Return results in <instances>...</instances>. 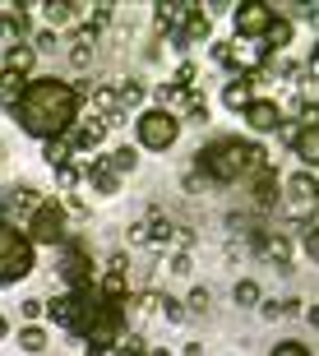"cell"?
Listing matches in <instances>:
<instances>
[{
  "label": "cell",
  "instance_id": "6da1fadb",
  "mask_svg": "<svg viewBox=\"0 0 319 356\" xmlns=\"http://www.w3.org/2000/svg\"><path fill=\"white\" fill-rule=\"evenodd\" d=\"M74 116H79V88L56 79V74L51 79H28V88L14 102V120L28 134H38L42 144L65 139V130H74Z\"/></svg>",
  "mask_w": 319,
  "mask_h": 356
},
{
  "label": "cell",
  "instance_id": "7a4b0ae2",
  "mask_svg": "<svg viewBox=\"0 0 319 356\" xmlns=\"http://www.w3.org/2000/svg\"><path fill=\"white\" fill-rule=\"evenodd\" d=\"M264 153L254 144H245V139H213V144H204L199 153H195V167H199L208 181L227 185V181H240L245 172H254V167H264Z\"/></svg>",
  "mask_w": 319,
  "mask_h": 356
},
{
  "label": "cell",
  "instance_id": "3957f363",
  "mask_svg": "<svg viewBox=\"0 0 319 356\" xmlns=\"http://www.w3.org/2000/svg\"><path fill=\"white\" fill-rule=\"evenodd\" d=\"M33 273V241L28 232L0 222V282H19Z\"/></svg>",
  "mask_w": 319,
  "mask_h": 356
},
{
  "label": "cell",
  "instance_id": "277c9868",
  "mask_svg": "<svg viewBox=\"0 0 319 356\" xmlns=\"http://www.w3.org/2000/svg\"><path fill=\"white\" fill-rule=\"evenodd\" d=\"M134 130H139V144L144 148L167 153V148L181 139V116H176V111H162V106H148V111H139Z\"/></svg>",
  "mask_w": 319,
  "mask_h": 356
},
{
  "label": "cell",
  "instance_id": "5b68a950",
  "mask_svg": "<svg viewBox=\"0 0 319 356\" xmlns=\"http://www.w3.org/2000/svg\"><path fill=\"white\" fill-rule=\"evenodd\" d=\"M28 241L33 245H60L65 241V209L56 199H42L33 218H28Z\"/></svg>",
  "mask_w": 319,
  "mask_h": 356
},
{
  "label": "cell",
  "instance_id": "8992f818",
  "mask_svg": "<svg viewBox=\"0 0 319 356\" xmlns=\"http://www.w3.org/2000/svg\"><path fill=\"white\" fill-rule=\"evenodd\" d=\"M273 19H278V5H264V0H245L231 10V24H236L240 38H264Z\"/></svg>",
  "mask_w": 319,
  "mask_h": 356
},
{
  "label": "cell",
  "instance_id": "52a82bcc",
  "mask_svg": "<svg viewBox=\"0 0 319 356\" xmlns=\"http://www.w3.org/2000/svg\"><path fill=\"white\" fill-rule=\"evenodd\" d=\"M240 116H245V125H250L254 134H273L282 125V106L268 102V97H250V106H245Z\"/></svg>",
  "mask_w": 319,
  "mask_h": 356
},
{
  "label": "cell",
  "instance_id": "ba28073f",
  "mask_svg": "<svg viewBox=\"0 0 319 356\" xmlns=\"http://www.w3.org/2000/svg\"><path fill=\"white\" fill-rule=\"evenodd\" d=\"M208 33H213V19L204 14V5H190V14H186V28L176 33V51H186L190 42H208Z\"/></svg>",
  "mask_w": 319,
  "mask_h": 356
},
{
  "label": "cell",
  "instance_id": "9c48e42d",
  "mask_svg": "<svg viewBox=\"0 0 319 356\" xmlns=\"http://www.w3.org/2000/svg\"><path fill=\"white\" fill-rule=\"evenodd\" d=\"M282 190H287V199H292L296 209H315L319 204V176L315 172H296Z\"/></svg>",
  "mask_w": 319,
  "mask_h": 356
},
{
  "label": "cell",
  "instance_id": "30bf717a",
  "mask_svg": "<svg viewBox=\"0 0 319 356\" xmlns=\"http://www.w3.org/2000/svg\"><path fill=\"white\" fill-rule=\"evenodd\" d=\"M254 250L264 254V259H273V264H278V273H292V241L282 236V232H268Z\"/></svg>",
  "mask_w": 319,
  "mask_h": 356
},
{
  "label": "cell",
  "instance_id": "8fae6325",
  "mask_svg": "<svg viewBox=\"0 0 319 356\" xmlns=\"http://www.w3.org/2000/svg\"><path fill=\"white\" fill-rule=\"evenodd\" d=\"M88 254L79 250V245H65V259H60V277H65L69 287H88Z\"/></svg>",
  "mask_w": 319,
  "mask_h": 356
},
{
  "label": "cell",
  "instance_id": "7c38bea8",
  "mask_svg": "<svg viewBox=\"0 0 319 356\" xmlns=\"http://www.w3.org/2000/svg\"><path fill=\"white\" fill-rule=\"evenodd\" d=\"M292 148H296V158L306 162V172H319V125H301Z\"/></svg>",
  "mask_w": 319,
  "mask_h": 356
},
{
  "label": "cell",
  "instance_id": "4fadbf2b",
  "mask_svg": "<svg viewBox=\"0 0 319 356\" xmlns=\"http://www.w3.org/2000/svg\"><path fill=\"white\" fill-rule=\"evenodd\" d=\"M254 209H273V204H278V172H273V167H254Z\"/></svg>",
  "mask_w": 319,
  "mask_h": 356
},
{
  "label": "cell",
  "instance_id": "5bb4252c",
  "mask_svg": "<svg viewBox=\"0 0 319 356\" xmlns=\"http://www.w3.org/2000/svg\"><path fill=\"white\" fill-rule=\"evenodd\" d=\"M47 315H51L56 324H65V329H79V291H69V296H56V301L47 305Z\"/></svg>",
  "mask_w": 319,
  "mask_h": 356
},
{
  "label": "cell",
  "instance_id": "9a60e30c",
  "mask_svg": "<svg viewBox=\"0 0 319 356\" xmlns=\"http://www.w3.org/2000/svg\"><path fill=\"white\" fill-rule=\"evenodd\" d=\"M83 176H88V185H93L97 195H116V185H120V176L111 172V167H106L102 158H93V162H88V172H83Z\"/></svg>",
  "mask_w": 319,
  "mask_h": 356
},
{
  "label": "cell",
  "instance_id": "2e32d148",
  "mask_svg": "<svg viewBox=\"0 0 319 356\" xmlns=\"http://www.w3.org/2000/svg\"><path fill=\"white\" fill-rule=\"evenodd\" d=\"M102 139H106V125H102V120H88V125H74V139H69V148L93 153V148H102Z\"/></svg>",
  "mask_w": 319,
  "mask_h": 356
},
{
  "label": "cell",
  "instance_id": "e0dca14e",
  "mask_svg": "<svg viewBox=\"0 0 319 356\" xmlns=\"http://www.w3.org/2000/svg\"><path fill=\"white\" fill-rule=\"evenodd\" d=\"M42 10H47V24H51V28H65V24H74V19H79L83 5H74V0H47Z\"/></svg>",
  "mask_w": 319,
  "mask_h": 356
},
{
  "label": "cell",
  "instance_id": "ac0fdd59",
  "mask_svg": "<svg viewBox=\"0 0 319 356\" xmlns=\"http://www.w3.org/2000/svg\"><path fill=\"white\" fill-rule=\"evenodd\" d=\"M24 33H28V14H24V5H14V10H0V38L14 42V38H24Z\"/></svg>",
  "mask_w": 319,
  "mask_h": 356
},
{
  "label": "cell",
  "instance_id": "d6986e66",
  "mask_svg": "<svg viewBox=\"0 0 319 356\" xmlns=\"http://www.w3.org/2000/svg\"><path fill=\"white\" fill-rule=\"evenodd\" d=\"M33 60H38V51H33V47H24V42H14L10 51H5V70H10V74H28V70H33Z\"/></svg>",
  "mask_w": 319,
  "mask_h": 356
},
{
  "label": "cell",
  "instance_id": "ffe728a7",
  "mask_svg": "<svg viewBox=\"0 0 319 356\" xmlns=\"http://www.w3.org/2000/svg\"><path fill=\"white\" fill-rule=\"evenodd\" d=\"M69 153H74V148H69V139H47V144H42V158L51 162L56 172H60V167H69Z\"/></svg>",
  "mask_w": 319,
  "mask_h": 356
},
{
  "label": "cell",
  "instance_id": "44dd1931",
  "mask_svg": "<svg viewBox=\"0 0 319 356\" xmlns=\"http://www.w3.org/2000/svg\"><path fill=\"white\" fill-rule=\"evenodd\" d=\"M268 47H273V51H282V47H287V42H292V19H287V14H278V19H273V24H268Z\"/></svg>",
  "mask_w": 319,
  "mask_h": 356
},
{
  "label": "cell",
  "instance_id": "7402d4cb",
  "mask_svg": "<svg viewBox=\"0 0 319 356\" xmlns=\"http://www.w3.org/2000/svg\"><path fill=\"white\" fill-rule=\"evenodd\" d=\"M24 88H28L24 74H10V70H0V102H10V106H14Z\"/></svg>",
  "mask_w": 319,
  "mask_h": 356
},
{
  "label": "cell",
  "instance_id": "603a6c76",
  "mask_svg": "<svg viewBox=\"0 0 319 356\" xmlns=\"http://www.w3.org/2000/svg\"><path fill=\"white\" fill-rule=\"evenodd\" d=\"M231 301H236V305H259V301H264V291H259L254 277H240L236 287H231Z\"/></svg>",
  "mask_w": 319,
  "mask_h": 356
},
{
  "label": "cell",
  "instance_id": "cb8c5ba5",
  "mask_svg": "<svg viewBox=\"0 0 319 356\" xmlns=\"http://www.w3.org/2000/svg\"><path fill=\"white\" fill-rule=\"evenodd\" d=\"M222 102L231 106V111H245V106H250V83H245V79L227 83V88H222Z\"/></svg>",
  "mask_w": 319,
  "mask_h": 356
},
{
  "label": "cell",
  "instance_id": "d4e9b609",
  "mask_svg": "<svg viewBox=\"0 0 319 356\" xmlns=\"http://www.w3.org/2000/svg\"><path fill=\"white\" fill-rule=\"evenodd\" d=\"M102 162L116 176H125V172H134V167H139V153H134V148H116V153H111V158H102Z\"/></svg>",
  "mask_w": 319,
  "mask_h": 356
},
{
  "label": "cell",
  "instance_id": "484cf974",
  "mask_svg": "<svg viewBox=\"0 0 319 356\" xmlns=\"http://www.w3.org/2000/svg\"><path fill=\"white\" fill-rule=\"evenodd\" d=\"M186 14H190V5H181V0H172V5H158V28L186 24Z\"/></svg>",
  "mask_w": 319,
  "mask_h": 356
},
{
  "label": "cell",
  "instance_id": "4316f807",
  "mask_svg": "<svg viewBox=\"0 0 319 356\" xmlns=\"http://www.w3.org/2000/svg\"><path fill=\"white\" fill-rule=\"evenodd\" d=\"M259 310H264V319H282V315H301V301L296 296H287V301H259Z\"/></svg>",
  "mask_w": 319,
  "mask_h": 356
},
{
  "label": "cell",
  "instance_id": "83f0119b",
  "mask_svg": "<svg viewBox=\"0 0 319 356\" xmlns=\"http://www.w3.org/2000/svg\"><path fill=\"white\" fill-rule=\"evenodd\" d=\"M172 236H176L172 218H153L148 222V245H172Z\"/></svg>",
  "mask_w": 319,
  "mask_h": 356
},
{
  "label": "cell",
  "instance_id": "f1b7e54d",
  "mask_svg": "<svg viewBox=\"0 0 319 356\" xmlns=\"http://www.w3.org/2000/svg\"><path fill=\"white\" fill-rule=\"evenodd\" d=\"M144 352H148V343L139 338V333H130V338L120 333L116 343H111V356H144Z\"/></svg>",
  "mask_w": 319,
  "mask_h": 356
},
{
  "label": "cell",
  "instance_id": "f546056e",
  "mask_svg": "<svg viewBox=\"0 0 319 356\" xmlns=\"http://www.w3.org/2000/svg\"><path fill=\"white\" fill-rule=\"evenodd\" d=\"M19 347H24V352H47V333L38 329V324H28V329H19Z\"/></svg>",
  "mask_w": 319,
  "mask_h": 356
},
{
  "label": "cell",
  "instance_id": "4dcf8cb0",
  "mask_svg": "<svg viewBox=\"0 0 319 356\" xmlns=\"http://www.w3.org/2000/svg\"><path fill=\"white\" fill-rule=\"evenodd\" d=\"M139 102H144V83H120V92H116V106H120V111H130V106H139Z\"/></svg>",
  "mask_w": 319,
  "mask_h": 356
},
{
  "label": "cell",
  "instance_id": "1f68e13d",
  "mask_svg": "<svg viewBox=\"0 0 319 356\" xmlns=\"http://www.w3.org/2000/svg\"><path fill=\"white\" fill-rule=\"evenodd\" d=\"M186 120H190V125H208V102H204L199 92H190V102H186ZM186 120H181V125H186Z\"/></svg>",
  "mask_w": 319,
  "mask_h": 356
},
{
  "label": "cell",
  "instance_id": "d6a6232c",
  "mask_svg": "<svg viewBox=\"0 0 319 356\" xmlns=\"http://www.w3.org/2000/svg\"><path fill=\"white\" fill-rule=\"evenodd\" d=\"M301 250L319 264V227H301Z\"/></svg>",
  "mask_w": 319,
  "mask_h": 356
},
{
  "label": "cell",
  "instance_id": "836d02e7",
  "mask_svg": "<svg viewBox=\"0 0 319 356\" xmlns=\"http://www.w3.org/2000/svg\"><path fill=\"white\" fill-rule=\"evenodd\" d=\"M158 310L167 319H186V301H176V296H158Z\"/></svg>",
  "mask_w": 319,
  "mask_h": 356
},
{
  "label": "cell",
  "instance_id": "e575fe53",
  "mask_svg": "<svg viewBox=\"0 0 319 356\" xmlns=\"http://www.w3.org/2000/svg\"><path fill=\"white\" fill-rule=\"evenodd\" d=\"M190 310H199V315H204V310H208V305H213V296H208V287H195V291H190Z\"/></svg>",
  "mask_w": 319,
  "mask_h": 356
},
{
  "label": "cell",
  "instance_id": "d590c367",
  "mask_svg": "<svg viewBox=\"0 0 319 356\" xmlns=\"http://www.w3.org/2000/svg\"><path fill=\"white\" fill-rule=\"evenodd\" d=\"M296 116L306 125H319V102H296Z\"/></svg>",
  "mask_w": 319,
  "mask_h": 356
},
{
  "label": "cell",
  "instance_id": "8d00e7d4",
  "mask_svg": "<svg viewBox=\"0 0 319 356\" xmlns=\"http://www.w3.org/2000/svg\"><path fill=\"white\" fill-rule=\"evenodd\" d=\"M33 51H56V33L51 28H42L38 38H33Z\"/></svg>",
  "mask_w": 319,
  "mask_h": 356
},
{
  "label": "cell",
  "instance_id": "74e56055",
  "mask_svg": "<svg viewBox=\"0 0 319 356\" xmlns=\"http://www.w3.org/2000/svg\"><path fill=\"white\" fill-rule=\"evenodd\" d=\"M42 310H47V301H38V296H28V301L19 305V315H24V319H38Z\"/></svg>",
  "mask_w": 319,
  "mask_h": 356
},
{
  "label": "cell",
  "instance_id": "f35d334b",
  "mask_svg": "<svg viewBox=\"0 0 319 356\" xmlns=\"http://www.w3.org/2000/svg\"><path fill=\"white\" fill-rule=\"evenodd\" d=\"M273 356H310V352H306V343H278Z\"/></svg>",
  "mask_w": 319,
  "mask_h": 356
},
{
  "label": "cell",
  "instance_id": "ab89813d",
  "mask_svg": "<svg viewBox=\"0 0 319 356\" xmlns=\"http://www.w3.org/2000/svg\"><path fill=\"white\" fill-rule=\"evenodd\" d=\"M130 245H148V222H130Z\"/></svg>",
  "mask_w": 319,
  "mask_h": 356
},
{
  "label": "cell",
  "instance_id": "60d3db41",
  "mask_svg": "<svg viewBox=\"0 0 319 356\" xmlns=\"http://www.w3.org/2000/svg\"><path fill=\"white\" fill-rule=\"evenodd\" d=\"M278 74H282V79H296V74H301V65H296V60H278Z\"/></svg>",
  "mask_w": 319,
  "mask_h": 356
},
{
  "label": "cell",
  "instance_id": "b9f144b4",
  "mask_svg": "<svg viewBox=\"0 0 319 356\" xmlns=\"http://www.w3.org/2000/svg\"><path fill=\"white\" fill-rule=\"evenodd\" d=\"M190 268H195V264H190V254H176V259H172V273H181V277H186Z\"/></svg>",
  "mask_w": 319,
  "mask_h": 356
},
{
  "label": "cell",
  "instance_id": "7bdbcfd3",
  "mask_svg": "<svg viewBox=\"0 0 319 356\" xmlns=\"http://www.w3.org/2000/svg\"><path fill=\"white\" fill-rule=\"evenodd\" d=\"M306 74H310V79L319 83V47H315V51H310V60H306Z\"/></svg>",
  "mask_w": 319,
  "mask_h": 356
},
{
  "label": "cell",
  "instance_id": "ee69618b",
  "mask_svg": "<svg viewBox=\"0 0 319 356\" xmlns=\"http://www.w3.org/2000/svg\"><path fill=\"white\" fill-rule=\"evenodd\" d=\"M301 10H306V24L319 28V5H301Z\"/></svg>",
  "mask_w": 319,
  "mask_h": 356
},
{
  "label": "cell",
  "instance_id": "f6af8a7d",
  "mask_svg": "<svg viewBox=\"0 0 319 356\" xmlns=\"http://www.w3.org/2000/svg\"><path fill=\"white\" fill-rule=\"evenodd\" d=\"M306 319H310V324H319V305H310V310H306Z\"/></svg>",
  "mask_w": 319,
  "mask_h": 356
},
{
  "label": "cell",
  "instance_id": "bcb514c9",
  "mask_svg": "<svg viewBox=\"0 0 319 356\" xmlns=\"http://www.w3.org/2000/svg\"><path fill=\"white\" fill-rule=\"evenodd\" d=\"M5 333H10V319H5V315H0V338H5Z\"/></svg>",
  "mask_w": 319,
  "mask_h": 356
},
{
  "label": "cell",
  "instance_id": "7dc6e473",
  "mask_svg": "<svg viewBox=\"0 0 319 356\" xmlns=\"http://www.w3.org/2000/svg\"><path fill=\"white\" fill-rule=\"evenodd\" d=\"M148 356H172V352H162V347H153V352H148Z\"/></svg>",
  "mask_w": 319,
  "mask_h": 356
},
{
  "label": "cell",
  "instance_id": "c3c4849f",
  "mask_svg": "<svg viewBox=\"0 0 319 356\" xmlns=\"http://www.w3.org/2000/svg\"><path fill=\"white\" fill-rule=\"evenodd\" d=\"M144 356H148V352H144Z\"/></svg>",
  "mask_w": 319,
  "mask_h": 356
}]
</instances>
